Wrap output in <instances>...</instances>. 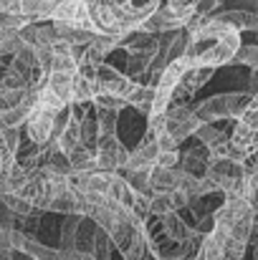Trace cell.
Listing matches in <instances>:
<instances>
[{
	"instance_id": "6da1fadb",
	"label": "cell",
	"mask_w": 258,
	"mask_h": 260,
	"mask_svg": "<svg viewBox=\"0 0 258 260\" xmlns=\"http://www.w3.org/2000/svg\"><path fill=\"white\" fill-rule=\"evenodd\" d=\"M241 43H243V38L236 28H231L215 18H205V23L195 33H190V43H187L185 56L195 66L220 69V66L233 63Z\"/></svg>"
},
{
	"instance_id": "7a4b0ae2",
	"label": "cell",
	"mask_w": 258,
	"mask_h": 260,
	"mask_svg": "<svg viewBox=\"0 0 258 260\" xmlns=\"http://www.w3.org/2000/svg\"><path fill=\"white\" fill-rule=\"evenodd\" d=\"M253 96L243 93V91H225V93H215L208 96L205 101L192 106V114L200 124H218V121H238L243 116V111L251 106Z\"/></svg>"
},
{
	"instance_id": "3957f363",
	"label": "cell",
	"mask_w": 258,
	"mask_h": 260,
	"mask_svg": "<svg viewBox=\"0 0 258 260\" xmlns=\"http://www.w3.org/2000/svg\"><path fill=\"white\" fill-rule=\"evenodd\" d=\"M197 126H200V121L195 119L192 106H187V104H170V109L165 114V132L170 134L177 144L187 142L195 134Z\"/></svg>"
},
{
	"instance_id": "277c9868",
	"label": "cell",
	"mask_w": 258,
	"mask_h": 260,
	"mask_svg": "<svg viewBox=\"0 0 258 260\" xmlns=\"http://www.w3.org/2000/svg\"><path fill=\"white\" fill-rule=\"evenodd\" d=\"M145 134H147V116L132 106H124L119 111V124H117V139L122 142V147L132 152Z\"/></svg>"
},
{
	"instance_id": "5b68a950",
	"label": "cell",
	"mask_w": 258,
	"mask_h": 260,
	"mask_svg": "<svg viewBox=\"0 0 258 260\" xmlns=\"http://www.w3.org/2000/svg\"><path fill=\"white\" fill-rule=\"evenodd\" d=\"M127 159H129V149L122 147V142L114 137H99V144H96V165H99V172H109L117 174L119 170L127 167Z\"/></svg>"
},
{
	"instance_id": "8992f818",
	"label": "cell",
	"mask_w": 258,
	"mask_h": 260,
	"mask_svg": "<svg viewBox=\"0 0 258 260\" xmlns=\"http://www.w3.org/2000/svg\"><path fill=\"white\" fill-rule=\"evenodd\" d=\"M59 114H61V111H59ZM59 114L36 104V109L31 111V116H28V121H25V129H23V132H25V137H28L31 142H36L38 147H46V144L51 142L53 121H56V116H59Z\"/></svg>"
},
{
	"instance_id": "52a82bcc",
	"label": "cell",
	"mask_w": 258,
	"mask_h": 260,
	"mask_svg": "<svg viewBox=\"0 0 258 260\" xmlns=\"http://www.w3.org/2000/svg\"><path fill=\"white\" fill-rule=\"evenodd\" d=\"M51 20H56V23H71V25H79V28H84L89 33H96L99 36V28L94 25L91 13H89V5H86L84 0H61Z\"/></svg>"
},
{
	"instance_id": "ba28073f",
	"label": "cell",
	"mask_w": 258,
	"mask_h": 260,
	"mask_svg": "<svg viewBox=\"0 0 258 260\" xmlns=\"http://www.w3.org/2000/svg\"><path fill=\"white\" fill-rule=\"evenodd\" d=\"M96 81H99V86H101L104 93H109V96H114V99H122L124 104H127V96H129V93L134 91V86H137L129 76H124L122 71H117V69L106 66V63L99 66Z\"/></svg>"
},
{
	"instance_id": "9c48e42d",
	"label": "cell",
	"mask_w": 258,
	"mask_h": 260,
	"mask_svg": "<svg viewBox=\"0 0 258 260\" xmlns=\"http://www.w3.org/2000/svg\"><path fill=\"white\" fill-rule=\"evenodd\" d=\"M157 157H160V147H157V139L152 132H147L142 137V142L129 152V159H127V167L124 170H152L157 165Z\"/></svg>"
},
{
	"instance_id": "30bf717a",
	"label": "cell",
	"mask_w": 258,
	"mask_h": 260,
	"mask_svg": "<svg viewBox=\"0 0 258 260\" xmlns=\"http://www.w3.org/2000/svg\"><path fill=\"white\" fill-rule=\"evenodd\" d=\"M208 165H210V149L203 147L200 142H195L192 147L180 149V165H177V170H182V172H187L200 179V177H205V172H208Z\"/></svg>"
},
{
	"instance_id": "8fae6325",
	"label": "cell",
	"mask_w": 258,
	"mask_h": 260,
	"mask_svg": "<svg viewBox=\"0 0 258 260\" xmlns=\"http://www.w3.org/2000/svg\"><path fill=\"white\" fill-rule=\"evenodd\" d=\"M20 38L23 43L38 48V46H56L59 43V33H56V25L53 20H43V23H28L23 30H20Z\"/></svg>"
},
{
	"instance_id": "7c38bea8",
	"label": "cell",
	"mask_w": 258,
	"mask_h": 260,
	"mask_svg": "<svg viewBox=\"0 0 258 260\" xmlns=\"http://www.w3.org/2000/svg\"><path fill=\"white\" fill-rule=\"evenodd\" d=\"M182 28H185V23L177 20L162 3H160V8L142 23V30H145V33H152V36H165V33H175V30H182Z\"/></svg>"
},
{
	"instance_id": "4fadbf2b",
	"label": "cell",
	"mask_w": 258,
	"mask_h": 260,
	"mask_svg": "<svg viewBox=\"0 0 258 260\" xmlns=\"http://www.w3.org/2000/svg\"><path fill=\"white\" fill-rule=\"evenodd\" d=\"M160 222H162V233L175 240V243H190V240H195L200 233H195L177 212H170V215H165V217H160Z\"/></svg>"
},
{
	"instance_id": "5bb4252c",
	"label": "cell",
	"mask_w": 258,
	"mask_h": 260,
	"mask_svg": "<svg viewBox=\"0 0 258 260\" xmlns=\"http://www.w3.org/2000/svg\"><path fill=\"white\" fill-rule=\"evenodd\" d=\"M20 3V15H25L31 23H43L51 20L61 0H18Z\"/></svg>"
},
{
	"instance_id": "9a60e30c",
	"label": "cell",
	"mask_w": 258,
	"mask_h": 260,
	"mask_svg": "<svg viewBox=\"0 0 258 260\" xmlns=\"http://www.w3.org/2000/svg\"><path fill=\"white\" fill-rule=\"evenodd\" d=\"M231 144L243 152L246 157L258 152V129H248L241 121H233V132H231Z\"/></svg>"
},
{
	"instance_id": "2e32d148",
	"label": "cell",
	"mask_w": 258,
	"mask_h": 260,
	"mask_svg": "<svg viewBox=\"0 0 258 260\" xmlns=\"http://www.w3.org/2000/svg\"><path fill=\"white\" fill-rule=\"evenodd\" d=\"M177 182H180V170L152 167V172H150V189H152V194H172L177 189Z\"/></svg>"
},
{
	"instance_id": "e0dca14e",
	"label": "cell",
	"mask_w": 258,
	"mask_h": 260,
	"mask_svg": "<svg viewBox=\"0 0 258 260\" xmlns=\"http://www.w3.org/2000/svg\"><path fill=\"white\" fill-rule=\"evenodd\" d=\"M64 106H71V96H74V76L69 74H48L46 86Z\"/></svg>"
},
{
	"instance_id": "ac0fdd59",
	"label": "cell",
	"mask_w": 258,
	"mask_h": 260,
	"mask_svg": "<svg viewBox=\"0 0 258 260\" xmlns=\"http://www.w3.org/2000/svg\"><path fill=\"white\" fill-rule=\"evenodd\" d=\"M231 132H233V129H231ZM231 132H228V129H223V126H218V124H200V126L195 129L192 139H195V142H200L203 147L213 149V147H218V144L228 142V139H231Z\"/></svg>"
},
{
	"instance_id": "d6986e66",
	"label": "cell",
	"mask_w": 258,
	"mask_h": 260,
	"mask_svg": "<svg viewBox=\"0 0 258 260\" xmlns=\"http://www.w3.org/2000/svg\"><path fill=\"white\" fill-rule=\"evenodd\" d=\"M56 33H59V41L61 43H69V46H91V41L96 38V33H89L79 25H71V23H56Z\"/></svg>"
},
{
	"instance_id": "ffe728a7",
	"label": "cell",
	"mask_w": 258,
	"mask_h": 260,
	"mask_svg": "<svg viewBox=\"0 0 258 260\" xmlns=\"http://www.w3.org/2000/svg\"><path fill=\"white\" fill-rule=\"evenodd\" d=\"M96 235H99V225H96L91 217H81L79 230H76V250H79V253H86V255H94Z\"/></svg>"
},
{
	"instance_id": "44dd1931",
	"label": "cell",
	"mask_w": 258,
	"mask_h": 260,
	"mask_svg": "<svg viewBox=\"0 0 258 260\" xmlns=\"http://www.w3.org/2000/svg\"><path fill=\"white\" fill-rule=\"evenodd\" d=\"M84 215H66L61 217V233H59V250H76V230Z\"/></svg>"
},
{
	"instance_id": "7402d4cb",
	"label": "cell",
	"mask_w": 258,
	"mask_h": 260,
	"mask_svg": "<svg viewBox=\"0 0 258 260\" xmlns=\"http://www.w3.org/2000/svg\"><path fill=\"white\" fill-rule=\"evenodd\" d=\"M104 91L99 86V81H91V79H84V76H74V96H71V104H89L94 101L96 96H101Z\"/></svg>"
},
{
	"instance_id": "603a6c76",
	"label": "cell",
	"mask_w": 258,
	"mask_h": 260,
	"mask_svg": "<svg viewBox=\"0 0 258 260\" xmlns=\"http://www.w3.org/2000/svg\"><path fill=\"white\" fill-rule=\"evenodd\" d=\"M152 104H155V88L145 86V84H137L134 91L127 96V106L137 109V111H139V114H145V116H150Z\"/></svg>"
},
{
	"instance_id": "cb8c5ba5",
	"label": "cell",
	"mask_w": 258,
	"mask_h": 260,
	"mask_svg": "<svg viewBox=\"0 0 258 260\" xmlns=\"http://www.w3.org/2000/svg\"><path fill=\"white\" fill-rule=\"evenodd\" d=\"M56 144H59V149L69 157V154H71V152L81 144V124L71 119V121H69V126L64 129V134L56 139Z\"/></svg>"
},
{
	"instance_id": "d4e9b609",
	"label": "cell",
	"mask_w": 258,
	"mask_h": 260,
	"mask_svg": "<svg viewBox=\"0 0 258 260\" xmlns=\"http://www.w3.org/2000/svg\"><path fill=\"white\" fill-rule=\"evenodd\" d=\"M197 5H200V0H165V8L185 25H187V20H192L197 15Z\"/></svg>"
},
{
	"instance_id": "484cf974",
	"label": "cell",
	"mask_w": 258,
	"mask_h": 260,
	"mask_svg": "<svg viewBox=\"0 0 258 260\" xmlns=\"http://www.w3.org/2000/svg\"><path fill=\"white\" fill-rule=\"evenodd\" d=\"M96 121H99V134L101 137H114L117 134V124H119V111L96 109Z\"/></svg>"
},
{
	"instance_id": "4316f807",
	"label": "cell",
	"mask_w": 258,
	"mask_h": 260,
	"mask_svg": "<svg viewBox=\"0 0 258 260\" xmlns=\"http://www.w3.org/2000/svg\"><path fill=\"white\" fill-rule=\"evenodd\" d=\"M23 46L20 30H0V58H13Z\"/></svg>"
},
{
	"instance_id": "83f0119b",
	"label": "cell",
	"mask_w": 258,
	"mask_h": 260,
	"mask_svg": "<svg viewBox=\"0 0 258 260\" xmlns=\"http://www.w3.org/2000/svg\"><path fill=\"white\" fill-rule=\"evenodd\" d=\"M233 63L236 66H246L248 71H256L258 74V46H253V43H241Z\"/></svg>"
},
{
	"instance_id": "f1b7e54d",
	"label": "cell",
	"mask_w": 258,
	"mask_h": 260,
	"mask_svg": "<svg viewBox=\"0 0 258 260\" xmlns=\"http://www.w3.org/2000/svg\"><path fill=\"white\" fill-rule=\"evenodd\" d=\"M129 212H132V217L137 220V222H147L150 217H152V210H150V197L147 194H142V192H134V197H132V205H129Z\"/></svg>"
},
{
	"instance_id": "f546056e",
	"label": "cell",
	"mask_w": 258,
	"mask_h": 260,
	"mask_svg": "<svg viewBox=\"0 0 258 260\" xmlns=\"http://www.w3.org/2000/svg\"><path fill=\"white\" fill-rule=\"evenodd\" d=\"M150 210H152V217H165V215L175 212L172 197L170 194H152L150 197Z\"/></svg>"
},
{
	"instance_id": "4dcf8cb0",
	"label": "cell",
	"mask_w": 258,
	"mask_h": 260,
	"mask_svg": "<svg viewBox=\"0 0 258 260\" xmlns=\"http://www.w3.org/2000/svg\"><path fill=\"white\" fill-rule=\"evenodd\" d=\"M114 255V245L109 240V235L99 228V235H96V243H94V258L96 260H111Z\"/></svg>"
},
{
	"instance_id": "1f68e13d",
	"label": "cell",
	"mask_w": 258,
	"mask_h": 260,
	"mask_svg": "<svg viewBox=\"0 0 258 260\" xmlns=\"http://www.w3.org/2000/svg\"><path fill=\"white\" fill-rule=\"evenodd\" d=\"M31 20L20 13H0V30H23Z\"/></svg>"
},
{
	"instance_id": "d6a6232c",
	"label": "cell",
	"mask_w": 258,
	"mask_h": 260,
	"mask_svg": "<svg viewBox=\"0 0 258 260\" xmlns=\"http://www.w3.org/2000/svg\"><path fill=\"white\" fill-rule=\"evenodd\" d=\"M177 165H180V152H160L155 167H162V170H177Z\"/></svg>"
},
{
	"instance_id": "836d02e7",
	"label": "cell",
	"mask_w": 258,
	"mask_h": 260,
	"mask_svg": "<svg viewBox=\"0 0 258 260\" xmlns=\"http://www.w3.org/2000/svg\"><path fill=\"white\" fill-rule=\"evenodd\" d=\"M155 139H157V147H160V152H180V144L172 139L165 129H162L160 134H155Z\"/></svg>"
},
{
	"instance_id": "e575fe53",
	"label": "cell",
	"mask_w": 258,
	"mask_h": 260,
	"mask_svg": "<svg viewBox=\"0 0 258 260\" xmlns=\"http://www.w3.org/2000/svg\"><path fill=\"white\" fill-rule=\"evenodd\" d=\"M243 200L251 205V210L258 215V182L256 179H248V187H246V194H243Z\"/></svg>"
},
{
	"instance_id": "d590c367",
	"label": "cell",
	"mask_w": 258,
	"mask_h": 260,
	"mask_svg": "<svg viewBox=\"0 0 258 260\" xmlns=\"http://www.w3.org/2000/svg\"><path fill=\"white\" fill-rule=\"evenodd\" d=\"M223 3H225V0H200V5H197V15H203V18L215 15V10H218Z\"/></svg>"
},
{
	"instance_id": "8d00e7d4",
	"label": "cell",
	"mask_w": 258,
	"mask_h": 260,
	"mask_svg": "<svg viewBox=\"0 0 258 260\" xmlns=\"http://www.w3.org/2000/svg\"><path fill=\"white\" fill-rule=\"evenodd\" d=\"M0 13H20L18 0H0Z\"/></svg>"
},
{
	"instance_id": "74e56055",
	"label": "cell",
	"mask_w": 258,
	"mask_h": 260,
	"mask_svg": "<svg viewBox=\"0 0 258 260\" xmlns=\"http://www.w3.org/2000/svg\"><path fill=\"white\" fill-rule=\"evenodd\" d=\"M74 260H96V258H94V255H86V253H79V250H76Z\"/></svg>"
},
{
	"instance_id": "f35d334b",
	"label": "cell",
	"mask_w": 258,
	"mask_h": 260,
	"mask_svg": "<svg viewBox=\"0 0 258 260\" xmlns=\"http://www.w3.org/2000/svg\"><path fill=\"white\" fill-rule=\"evenodd\" d=\"M109 3H117V5H124V3H129V0H109Z\"/></svg>"
},
{
	"instance_id": "ab89813d",
	"label": "cell",
	"mask_w": 258,
	"mask_h": 260,
	"mask_svg": "<svg viewBox=\"0 0 258 260\" xmlns=\"http://www.w3.org/2000/svg\"><path fill=\"white\" fill-rule=\"evenodd\" d=\"M253 104H256V106H258V93H256V96H253Z\"/></svg>"
},
{
	"instance_id": "60d3db41",
	"label": "cell",
	"mask_w": 258,
	"mask_h": 260,
	"mask_svg": "<svg viewBox=\"0 0 258 260\" xmlns=\"http://www.w3.org/2000/svg\"><path fill=\"white\" fill-rule=\"evenodd\" d=\"M251 157H253V159H256V162H258V152H256V154H251Z\"/></svg>"
}]
</instances>
